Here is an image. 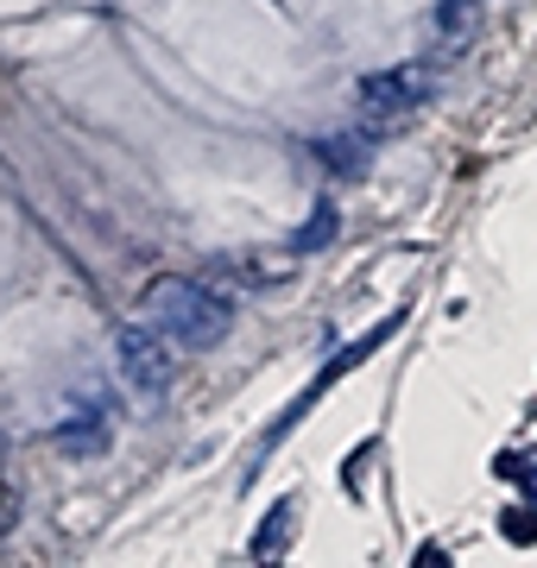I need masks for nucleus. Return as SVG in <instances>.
Here are the masks:
<instances>
[{"label": "nucleus", "instance_id": "1", "mask_svg": "<svg viewBox=\"0 0 537 568\" xmlns=\"http://www.w3.org/2000/svg\"><path fill=\"white\" fill-rule=\"evenodd\" d=\"M140 316L159 335H171L178 347L203 354V347H222L227 328H234V304L222 291H209L203 278H152L140 297Z\"/></svg>", "mask_w": 537, "mask_h": 568}, {"label": "nucleus", "instance_id": "2", "mask_svg": "<svg viewBox=\"0 0 537 568\" xmlns=\"http://www.w3.org/2000/svg\"><path fill=\"white\" fill-rule=\"evenodd\" d=\"M424 95H430V70L424 63H398V70H379V77L361 82V114L367 121H405V114H417Z\"/></svg>", "mask_w": 537, "mask_h": 568}, {"label": "nucleus", "instance_id": "3", "mask_svg": "<svg viewBox=\"0 0 537 568\" xmlns=\"http://www.w3.org/2000/svg\"><path fill=\"white\" fill-rule=\"evenodd\" d=\"M171 335H159V328L145 323H133V328H121V373H126V386H140V392H165L171 386Z\"/></svg>", "mask_w": 537, "mask_h": 568}, {"label": "nucleus", "instance_id": "4", "mask_svg": "<svg viewBox=\"0 0 537 568\" xmlns=\"http://www.w3.org/2000/svg\"><path fill=\"white\" fill-rule=\"evenodd\" d=\"M398 323H405V316H386V323H379V328H367L361 342H348V347H342V354H335V361H330V366H323V373H316V379H311V392H304V398H297V405H291L285 417H278V424L266 429V448L278 443V436H285L291 424H304V410H311L316 398H323V392H330L335 379H342V373H354V361H367V354H373V347H379V342H393V335H398Z\"/></svg>", "mask_w": 537, "mask_h": 568}, {"label": "nucleus", "instance_id": "5", "mask_svg": "<svg viewBox=\"0 0 537 568\" xmlns=\"http://www.w3.org/2000/svg\"><path fill=\"white\" fill-rule=\"evenodd\" d=\"M291 530H297V499H278V506L266 511V530L253 537V556H278V549L291 544Z\"/></svg>", "mask_w": 537, "mask_h": 568}, {"label": "nucleus", "instance_id": "6", "mask_svg": "<svg viewBox=\"0 0 537 568\" xmlns=\"http://www.w3.org/2000/svg\"><path fill=\"white\" fill-rule=\"evenodd\" d=\"M475 20H480V0H443V7H436V39L462 44L475 32Z\"/></svg>", "mask_w": 537, "mask_h": 568}, {"label": "nucleus", "instance_id": "7", "mask_svg": "<svg viewBox=\"0 0 537 568\" xmlns=\"http://www.w3.org/2000/svg\"><path fill=\"white\" fill-rule=\"evenodd\" d=\"M323 159H330V171H348V178H361V171H367V159H373V145L361 140V133H342V140L323 145Z\"/></svg>", "mask_w": 537, "mask_h": 568}, {"label": "nucleus", "instance_id": "8", "mask_svg": "<svg viewBox=\"0 0 537 568\" xmlns=\"http://www.w3.org/2000/svg\"><path fill=\"white\" fill-rule=\"evenodd\" d=\"M335 222H342L335 209H316L311 222L291 234V253H316V246H330V241H335Z\"/></svg>", "mask_w": 537, "mask_h": 568}, {"label": "nucleus", "instance_id": "9", "mask_svg": "<svg viewBox=\"0 0 537 568\" xmlns=\"http://www.w3.org/2000/svg\"><path fill=\"white\" fill-rule=\"evenodd\" d=\"M499 530H506V544L531 549V544H537V511H531V506H513V511H499Z\"/></svg>", "mask_w": 537, "mask_h": 568}, {"label": "nucleus", "instance_id": "10", "mask_svg": "<svg viewBox=\"0 0 537 568\" xmlns=\"http://www.w3.org/2000/svg\"><path fill=\"white\" fill-rule=\"evenodd\" d=\"M499 474H506V480H518V487L537 499V455H499Z\"/></svg>", "mask_w": 537, "mask_h": 568}, {"label": "nucleus", "instance_id": "11", "mask_svg": "<svg viewBox=\"0 0 537 568\" xmlns=\"http://www.w3.org/2000/svg\"><path fill=\"white\" fill-rule=\"evenodd\" d=\"M13 525H20V493H13V480H7V474H0V537H7Z\"/></svg>", "mask_w": 537, "mask_h": 568}]
</instances>
